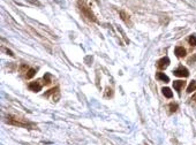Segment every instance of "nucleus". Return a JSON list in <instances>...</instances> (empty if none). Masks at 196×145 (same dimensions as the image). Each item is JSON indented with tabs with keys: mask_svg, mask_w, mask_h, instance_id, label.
I'll return each mask as SVG.
<instances>
[{
	"mask_svg": "<svg viewBox=\"0 0 196 145\" xmlns=\"http://www.w3.org/2000/svg\"><path fill=\"white\" fill-rule=\"evenodd\" d=\"M7 122L9 124H13V126H16V127H20V128H29V129H36V126L28 122L25 119H21V118H17V117H14V115H8L7 117Z\"/></svg>",
	"mask_w": 196,
	"mask_h": 145,
	"instance_id": "obj_1",
	"label": "nucleus"
},
{
	"mask_svg": "<svg viewBox=\"0 0 196 145\" xmlns=\"http://www.w3.org/2000/svg\"><path fill=\"white\" fill-rule=\"evenodd\" d=\"M78 5H80V9H81V12L84 14V16L86 17H88L90 21H92V22H98V20H97V17H96V15L92 13V11L86 5V3H84V0H82V1H80L78 3Z\"/></svg>",
	"mask_w": 196,
	"mask_h": 145,
	"instance_id": "obj_2",
	"label": "nucleus"
},
{
	"mask_svg": "<svg viewBox=\"0 0 196 145\" xmlns=\"http://www.w3.org/2000/svg\"><path fill=\"white\" fill-rule=\"evenodd\" d=\"M173 74H174L175 76H178V77H188V76H189L188 69H187L186 67H183V66L178 67V68L173 72Z\"/></svg>",
	"mask_w": 196,
	"mask_h": 145,
	"instance_id": "obj_3",
	"label": "nucleus"
},
{
	"mask_svg": "<svg viewBox=\"0 0 196 145\" xmlns=\"http://www.w3.org/2000/svg\"><path fill=\"white\" fill-rule=\"evenodd\" d=\"M28 89L33 92H39L42 90V84L39 81H35V82H31L28 85Z\"/></svg>",
	"mask_w": 196,
	"mask_h": 145,
	"instance_id": "obj_4",
	"label": "nucleus"
},
{
	"mask_svg": "<svg viewBox=\"0 0 196 145\" xmlns=\"http://www.w3.org/2000/svg\"><path fill=\"white\" fill-rule=\"evenodd\" d=\"M169 65H170V59L167 56H164L160 60L157 61V68L158 69H165V68L169 67Z\"/></svg>",
	"mask_w": 196,
	"mask_h": 145,
	"instance_id": "obj_5",
	"label": "nucleus"
},
{
	"mask_svg": "<svg viewBox=\"0 0 196 145\" xmlns=\"http://www.w3.org/2000/svg\"><path fill=\"white\" fill-rule=\"evenodd\" d=\"M120 17H121V20L127 24V25H132V22H130V19H129V15L125 12V11H120Z\"/></svg>",
	"mask_w": 196,
	"mask_h": 145,
	"instance_id": "obj_6",
	"label": "nucleus"
},
{
	"mask_svg": "<svg viewBox=\"0 0 196 145\" xmlns=\"http://www.w3.org/2000/svg\"><path fill=\"white\" fill-rule=\"evenodd\" d=\"M185 85H186V82H185V81H174V82H173V88H174L178 92L181 91V89L183 88Z\"/></svg>",
	"mask_w": 196,
	"mask_h": 145,
	"instance_id": "obj_7",
	"label": "nucleus"
},
{
	"mask_svg": "<svg viewBox=\"0 0 196 145\" xmlns=\"http://www.w3.org/2000/svg\"><path fill=\"white\" fill-rule=\"evenodd\" d=\"M175 55L178 56V58H183V56H186V50L182 47V46H177L175 47Z\"/></svg>",
	"mask_w": 196,
	"mask_h": 145,
	"instance_id": "obj_8",
	"label": "nucleus"
},
{
	"mask_svg": "<svg viewBox=\"0 0 196 145\" xmlns=\"http://www.w3.org/2000/svg\"><path fill=\"white\" fill-rule=\"evenodd\" d=\"M156 77H157L158 79H160V81L165 82V83L170 82V78H169V76H166L164 73H157V74H156Z\"/></svg>",
	"mask_w": 196,
	"mask_h": 145,
	"instance_id": "obj_9",
	"label": "nucleus"
},
{
	"mask_svg": "<svg viewBox=\"0 0 196 145\" xmlns=\"http://www.w3.org/2000/svg\"><path fill=\"white\" fill-rule=\"evenodd\" d=\"M163 95L166 98H172V96H173V93H172V91H171L170 88H164L163 89Z\"/></svg>",
	"mask_w": 196,
	"mask_h": 145,
	"instance_id": "obj_10",
	"label": "nucleus"
},
{
	"mask_svg": "<svg viewBox=\"0 0 196 145\" xmlns=\"http://www.w3.org/2000/svg\"><path fill=\"white\" fill-rule=\"evenodd\" d=\"M195 90H196V81H193V82H190V84L188 85L187 92L190 93V92H193V91H195Z\"/></svg>",
	"mask_w": 196,
	"mask_h": 145,
	"instance_id": "obj_11",
	"label": "nucleus"
},
{
	"mask_svg": "<svg viewBox=\"0 0 196 145\" xmlns=\"http://www.w3.org/2000/svg\"><path fill=\"white\" fill-rule=\"evenodd\" d=\"M43 79H44V84H45V85H49V84H51V82H52V78H51V75H50L49 73H46V74L44 75V77H43Z\"/></svg>",
	"mask_w": 196,
	"mask_h": 145,
	"instance_id": "obj_12",
	"label": "nucleus"
},
{
	"mask_svg": "<svg viewBox=\"0 0 196 145\" xmlns=\"http://www.w3.org/2000/svg\"><path fill=\"white\" fill-rule=\"evenodd\" d=\"M35 74H36V69H34V68H30L29 70L27 72V78H31V77H34L35 76Z\"/></svg>",
	"mask_w": 196,
	"mask_h": 145,
	"instance_id": "obj_13",
	"label": "nucleus"
},
{
	"mask_svg": "<svg viewBox=\"0 0 196 145\" xmlns=\"http://www.w3.org/2000/svg\"><path fill=\"white\" fill-rule=\"evenodd\" d=\"M58 90H59V88L57 86V88H53V89H51V90H49L47 92H45V97H49L50 95H52V93H55V92H58Z\"/></svg>",
	"mask_w": 196,
	"mask_h": 145,
	"instance_id": "obj_14",
	"label": "nucleus"
},
{
	"mask_svg": "<svg viewBox=\"0 0 196 145\" xmlns=\"http://www.w3.org/2000/svg\"><path fill=\"white\" fill-rule=\"evenodd\" d=\"M189 44L191 45V46H196V36L195 35H191L190 37H189Z\"/></svg>",
	"mask_w": 196,
	"mask_h": 145,
	"instance_id": "obj_15",
	"label": "nucleus"
},
{
	"mask_svg": "<svg viewBox=\"0 0 196 145\" xmlns=\"http://www.w3.org/2000/svg\"><path fill=\"white\" fill-rule=\"evenodd\" d=\"M177 109H178V105H177V104H174V103L170 104V111H171V113L177 112Z\"/></svg>",
	"mask_w": 196,
	"mask_h": 145,
	"instance_id": "obj_16",
	"label": "nucleus"
},
{
	"mask_svg": "<svg viewBox=\"0 0 196 145\" xmlns=\"http://www.w3.org/2000/svg\"><path fill=\"white\" fill-rule=\"evenodd\" d=\"M20 70L23 73V72H27V70H29V69H28V66H27V65H22V66L20 67Z\"/></svg>",
	"mask_w": 196,
	"mask_h": 145,
	"instance_id": "obj_17",
	"label": "nucleus"
},
{
	"mask_svg": "<svg viewBox=\"0 0 196 145\" xmlns=\"http://www.w3.org/2000/svg\"><path fill=\"white\" fill-rule=\"evenodd\" d=\"M106 91H107V92H106V97H112V96H113V92H112V90H111V89H108V88H107V89H106Z\"/></svg>",
	"mask_w": 196,
	"mask_h": 145,
	"instance_id": "obj_18",
	"label": "nucleus"
},
{
	"mask_svg": "<svg viewBox=\"0 0 196 145\" xmlns=\"http://www.w3.org/2000/svg\"><path fill=\"white\" fill-rule=\"evenodd\" d=\"M7 53H8L11 56H14V54H13V52H12V51H8V50H7Z\"/></svg>",
	"mask_w": 196,
	"mask_h": 145,
	"instance_id": "obj_19",
	"label": "nucleus"
},
{
	"mask_svg": "<svg viewBox=\"0 0 196 145\" xmlns=\"http://www.w3.org/2000/svg\"><path fill=\"white\" fill-rule=\"evenodd\" d=\"M191 100H195V101H196V93H194V95H193V97H191Z\"/></svg>",
	"mask_w": 196,
	"mask_h": 145,
	"instance_id": "obj_20",
	"label": "nucleus"
}]
</instances>
